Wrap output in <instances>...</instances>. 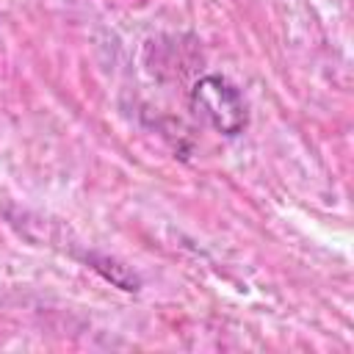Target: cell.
Listing matches in <instances>:
<instances>
[{"label": "cell", "instance_id": "6da1fadb", "mask_svg": "<svg viewBox=\"0 0 354 354\" xmlns=\"http://www.w3.org/2000/svg\"><path fill=\"white\" fill-rule=\"evenodd\" d=\"M191 108L196 116H202L213 130H218L224 136L243 133V127L249 122L243 97L238 94V88L230 80H224L218 75H207L194 83Z\"/></svg>", "mask_w": 354, "mask_h": 354}, {"label": "cell", "instance_id": "7a4b0ae2", "mask_svg": "<svg viewBox=\"0 0 354 354\" xmlns=\"http://www.w3.org/2000/svg\"><path fill=\"white\" fill-rule=\"evenodd\" d=\"M91 266H94L105 279H111L113 285H119L122 290H138V288H141V279H138L127 266H122V263H116V260H111V257H91Z\"/></svg>", "mask_w": 354, "mask_h": 354}]
</instances>
